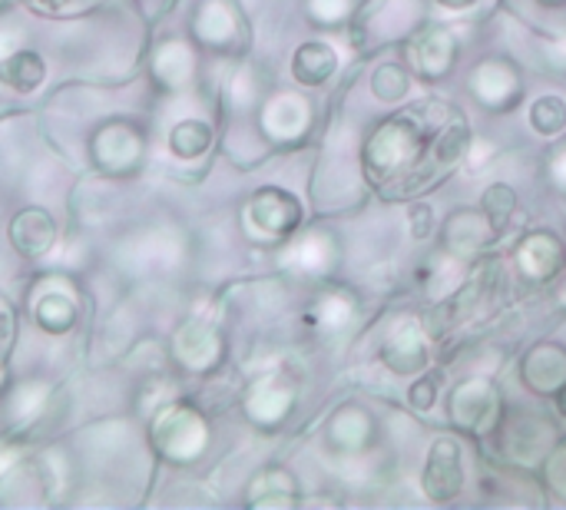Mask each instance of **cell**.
<instances>
[{"instance_id": "6da1fadb", "label": "cell", "mask_w": 566, "mask_h": 510, "mask_svg": "<svg viewBox=\"0 0 566 510\" xmlns=\"http://www.w3.org/2000/svg\"><path fill=\"white\" fill-rule=\"evenodd\" d=\"M428 136L418 113H398L388 116L365 143V173L375 186H395L401 189L408 173L418 169L424 156Z\"/></svg>"}, {"instance_id": "7a4b0ae2", "label": "cell", "mask_w": 566, "mask_h": 510, "mask_svg": "<svg viewBox=\"0 0 566 510\" xmlns=\"http://www.w3.org/2000/svg\"><path fill=\"white\" fill-rule=\"evenodd\" d=\"M451 421L468 435H488L501 421V395L488 378H468L451 392Z\"/></svg>"}, {"instance_id": "3957f363", "label": "cell", "mask_w": 566, "mask_h": 510, "mask_svg": "<svg viewBox=\"0 0 566 510\" xmlns=\"http://www.w3.org/2000/svg\"><path fill=\"white\" fill-rule=\"evenodd\" d=\"M461 445L454 438H438L428 451V465H424V495L434 504H448L461 495L464 488V461H461Z\"/></svg>"}, {"instance_id": "277c9868", "label": "cell", "mask_w": 566, "mask_h": 510, "mask_svg": "<svg viewBox=\"0 0 566 510\" xmlns=\"http://www.w3.org/2000/svg\"><path fill=\"white\" fill-rule=\"evenodd\" d=\"M521 90H524L521 76L507 60H484L471 73V93L478 96V103L484 110L507 113L521 100Z\"/></svg>"}, {"instance_id": "5b68a950", "label": "cell", "mask_w": 566, "mask_h": 510, "mask_svg": "<svg viewBox=\"0 0 566 510\" xmlns=\"http://www.w3.org/2000/svg\"><path fill=\"white\" fill-rule=\"evenodd\" d=\"M381 358L395 375H418L428 365V335L421 322L418 319L398 322L381 345Z\"/></svg>"}, {"instance_id": "8992f818", "label": "cell", "mask_w": 566, "mask_h": 510, "mask_svg": "<svg viewBox=\"0 0 566 510\" xmlns=\"http://www.w3.org/2000/svg\"><path fill=\"white\" fill-rule=\"evenodd\" d=\"M249 219L265 236H285L302 222V202L285 189H259L249 202Z\"/></svg>"}, {"instance_id": "52a82bcc", "label": "cell", "mask_w": 566, "mask_h": 510, "mask_svg": "<svg viewBox=\"0 0 566 510\" xmlns=\"http://www.w3.org/2000/svg\"><path fill=\"white\" fill-rule=\"evenodd\" d=\"M454 56H458V37L444 27L418 33L408 46V60L424 80H444L454 66Z\"/></svg>"}, {"instance_id": "ba28073f", "label": "cell", "mask_w": 566, "mask_h": 510, "mask_svg": "<svg viewBox=\"0 0 566 510\" xmlns=\"http://www.w3.org/2000/svg\"><path fill=\"white\" fill-rule=\"evenodd\" d=\"M521 378L537 395H557L566 385V348L544 342L531 348L521 362Z\"/></svg>"}, {"instance_id": "9c48e42d", "label": "cell", "mask_w": 566, "mask_h": 510, "mask_svg": "<svg viewBox=\"0 0 566 510\" xmlns=\"http://www.w3.org/2000/svg\"><path fill=\"white\" fill-rule=\"evenodd\" d=\"M517 266L527 279L551 282L566 272V249L554 232H534L517 249Z\"/></svg>"}, {"instance_id": "30bf717a", "label": "cell", "mask_w": 566, "mask_h": 510, "mask_svg": "<svg viewBox=\"0 0 566 510\" xmlns=\"http://www.w3.org/2000/svg\"><path fill=\"white\" fill-rule=\"evenodd\" d=\"M554 448V425L537 415H517L504 431V451L514 461H541Z\"/></svg>"}, {"instance_id": "8fae6325", "label": "cell", "mask_w": 566, "mask_h": 510, "mask_svg": "<svg viewBox=\"0 0 566 510\" xmlns=\"http://www.w3.org/2000/svg\"><path fill=\"white\" fill-rule=\"evenodd\" d=\"M371 415L358 405H342L332 421H328V445L342 455V458H358L365 451V445L371 441Z\"/></svg>"}, {"instance_id": "7c38bea8", "label": "cell", "mask_w": 566, "mask_h": 510, "mask_svg": "<svg viewBox=\"0 0 566 510\" xmlns=\"http://www.w3.org/2000/svg\"><path fill=\"white\" fill-rule=\"evenodd\" d=\"M10 242L27 259L46 256L53 249V242H56V226H53L50 212H43V209H23V212H17L13 222H10Z\"/></svg>"}, {"instance_id": "4fadbf2b", "label": "cell", "mask_w": 566, "mask_h": 510, "mask_svg": "<svg viewBox=\"0 0 566 510\" xmlns=\"http://www.w3.org/2000/svg\"><path fill=\"white\" fill-rule=\"evenodd\" d=\"M494 236V222L488 219V212L481 209H461L444 222V246L451 256H471L481 252Z\"/></svg>"}, {"instance_id": "5bb4252c", "label": "cell", "mask_w": 566, "mask_h": 510, "mask_svg": "<svg viewBox=\"0 0 566 510\" xmlns=\"http://www.w3.org/2000/svg\"><path fill=\"white\" fill-rule=\"evenodd\" d=\"M335 70H338V53L322 40L302 43L292 56V76L302 86H322L335 76Z\"/></svg>"}, {"instance_id": "9a60e30c", "label": "cell", "mask_w": 566, "mask_h": 510, "mask_svg": "<svg viewBox=\"0 0 566 510\" xmlns=\"http://www.w3.org/2000/svg\"><path fill=\"white\" fill-rule=\"evenodd\" d=\"M43 76H46V63L33 50H17L7 60H0V83H7L10 90L30 93L43 83Z\"/></svg>"}, {"instance_id": "2e32d148", "label": "cell", "mask_w": 566, "mask_h": 510, "mask_svg": "<svg viewBox=\"0 0 566 510\" xmlns=\"http://www.w3.org/2000/svg\"><path fill=\"white\" fill-rule=\"evenodd\" d=\"M212 146V129L202 119H182L169 133V149L179 159H199Z\"/></svg>"}, {"instance_id": "e0dca14e", "label": "cell", "mask_w": 566, "mask_h": 510, "mask_svg": "<svg viewBox=\"0 0 566 510\" xmlns=\"http://www.w3.org/2000/svg\"><path fill=\"white\" fill-rule=\"evenodd\" d=\"M355 319V302L348 295H322L312 309V325L318 332H345Z\"/></svg>"}, {"instance_id": "ac0fdd59", "label": "cell", "mask_w": 566, "mask_h": 510, "mask_svg": "<svg viewBox=\"0 0 566 510\" xmlns=\"http://www.w3.org/2000/svg\"><path fill=\"white\" fill-rule=\"evenodd\" d=\"M272 113H279V119L269 116V126H272V133H279V136H298V133H305L308 123H312V110H308V103L298 100V96H282L279 106H272Z\"/></svg>"}, {"instance_id": "d6986e66", "label": "cell", "mask_w": 566, "mask_h": 510, "mask_svg": "<svg viewBox=\"0 0 566 510\" xmlns=\"http://www.w3.org/2000/svg\"><path fill=\"white\" fill-rule=\"evenodd\" d=\"M371 90H375V96L385 100V103L405 100L408 90H411V73H408V66H401V63H381V66L371 73Z\"/></svg>"}, {"instance_id": "ffe728a7", "label": "cell", "mask_w": 566, "mask_h": 510, "mask_svg": "<svg viewBox=\"0 0 566 510\" xmlns=\"http://www.w3.org/2000/svg\"><path fill=\"white\" fill-rule=\"evenodd\" d=\"M531 126L541 136H560L566 129V100L564 96H541L531 106Z\"/></svg>"}, {"instance_id": "44dd1931", "label": "cell", "mask_w": 566, "mask_h": 510, "mask_svg": "<svg viewBox=\"0 0 566 510\" xmlns=\"http://www.w3.org/2000/svg\"><path fill=\"white\" fill-rule=\"evenodd\" d=\"M36 319L46 332H66L76 319V305L66 295H46L36 309Z\"/></svg>"}, {"instance_id": "7402d4cb", "label": "cell", "mask_w": 566, "mask_h": 510, "mask_svg": "<svg viewBox=\"0 0 566 510\" xmlns=\"http://www.w3.org/2000/svg\"><path fill=\"white\" fill-rule=\"evenodd\" d=\"M514 206H517V196H514V189L504 186V183L491 186V189L484 192V202H481V209L488 212V219L494 222V229H501V226L514 216Z\"/></svg>"}, {"instance_id": "603a6c76", "label": "cell", "mask_w": 566, "mask_h": 510, "mask_svg": "<svg viewBox=\"0 0 566 510\" xmlns=\"http://www.w3.org/2000/svg\"><path fill=\"white\" fill-rule=\"evenodd\" d=\"M295 256L305 272H322L325 266H332V242L322 236H308L305 242L295 246Z\"/></svg>"}, {"instance_id": "cb8c5ba5", "label": "cell", "mask_w": 566, "mask_h": 510, "mask_svg": "<svg viewBox=\"0 0 566 510\" xmlns=\"http://www.w3.org/2000/svg\"><path fill=\"white\" fill-rule=\"evenodd\" d=\"M308 7H312V17L318 20V23H328V27H335V23H345L348 17H352V0H308Z\"/></svg>"}, {"instance_id": "d4e9b609", "label": "cell", "mask_w": 566, "mask_h": 510, "mask_svg": "<svg viewBox=\"0 0 566 510\" xmlns=\"http://www.w3.org/2000/svg\"><path fill=\"white\" fill-rule=\"evenodd\" d=\"M408 398L418 412H428L434 402H438V382L434 378H418L411 388H408Z\"/></svg>"}, {"instance_id": "484cf974", "label": "cell", "mask_w": 566, "mask_h": 510, "mask_svg": "<svg viewBox=\"0 0 566 510\" xmlns=\"http://www.w3.org/2000/svg\"><path fill=\"white\" fill-rule=\"evenodd\" d=\"M547 485H551L560 498H566V448L551 455V461H547Z\"/></svg>"}, {"instance_id": "4316f807", "label": "cell", "mask_w": 566, "mask_h": 510, "mask_svg": "<svg viewBox=\"0 0 566 510\" xmlns=\"http://www.w3.org/2000/svg\"><path fill=\"white\" fill-rule=\"evenodd\" d=\"M36 13H76L86 10L93 0H27Z\"/></svg>"}, {"instance_id": "83f0119b", "label": "cell", "mask_w": 566, "mask_h": 510, "mask_svg": "<svg viewBox=\"0 0 566 510\" xmlns=\"http://www.w3.org/2000/svg\"><path fill=\"white\" fill-rule=\"evenodd\" d=\"M434 212H431V206H424V202H418L415 209H411V232L418 236V239H428L431 232H434V219H431Z\"/></svg>"}, {"instance_id": "f1b7e54d", "label": "cell", "mask_w": 566, "mask_h": 510, "mask_svg": "<svg viewBox=\"0 0 566 510\" xmlns=\"http://www.w3.org/2000/svg\"><path fill=\"white\" fill-rule=\"evenodd\" d=\"M10 335H13V315H10V309L0 302V355L10 348Z\"/></svg>"}, {"instance_id": "f546056e", "label": "cell", "mask_w": 566, "mask_h": 510, "mask_svg": "<svg viewBox=\"0 0 566 510\" xmlns=\"http://www.w3.org/2000/svg\"><path fill=\"white\" fill-rule=\"evenodd\" d=\"M551 176H554V183L566 189V149L560 153H554V159H551Z\"/></svg>"}, {"instance_id": "4dcf8cb0", "label": "cell", "mask_w": 566, "mask_h": 510, "mask_svg": "<svg viewBox=\"0 0 566 510\" xmlns=\"http://www.w3.org/2000/svg\"><path fill=\"white\" fill-rule=\"evenodd\" d=\"M441 7H448V10H471L478 0H438Z\"/></svg>"}, {"instance_id": "1f68e13d", "label": "cell", "mask_w": 566, "mask_h": 510, "mask_svg": "<svg viewBox=\"0 0 566 510\" xmlns=\"http://www.w3.org/2000/svg\"><path fill=\"white\" fill-rule=\"evenodd\" d=\"M554 398H557V415L564 418V425H566V385L557 392V395H554Z\"/></svg>"}, {"instance_id": "d6a6232c", "label": "cell", "mask_w": 566, "mask_h": 510, "mask_svg": "<svg viewBox=\"0 0 566 510\" xmlns=\"http://www.w3.org/2000/svg\"><path fill=\"white\" fill-rule=\"evenodd\" d=\"M537 3H544V7H564L566 0H537Z\"/></svg>"}, {"instance_id": "836d02e7", "label": "cell", "mask_w": 566, "mask_h": 510, "mask_svg": "<svg viewBox=\"0 0 566 510\" xmlns=\"http://www.w3.org/2000/svg\"><path fill=\"white\" fill-rule=\"evenodd\" d=\"M560 305H566V282H564V289H560Z\"/></svg>"}]
</instances>
